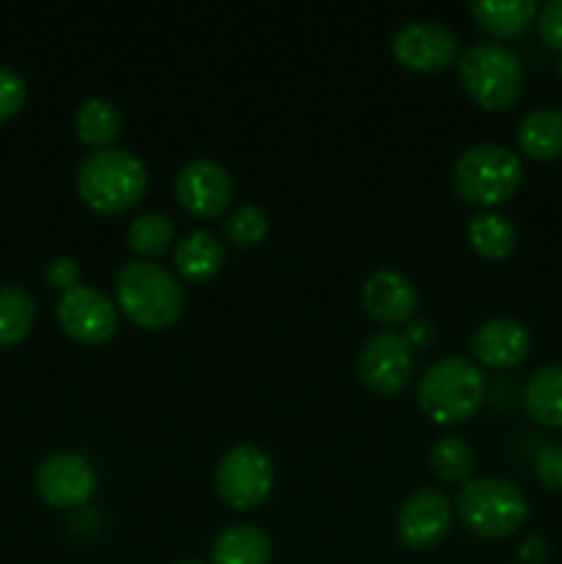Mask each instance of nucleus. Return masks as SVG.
<instances>
[{
	"label": "nucleus",
	"mask_w": 562,
	"mask_h": 564,
	"mask_svg": "<svg viewBox=\"0 0 562 564\" xmlns=\"http://www.w3.org/2000/svg\"><path fill=\"white\" fill-rule=\"evenodd\" d=\"M534 25H538L540 39L551 50H562V0H549V3L540 6Z\"/></svg>",
	"instance_id": "obj_28"
},
{
	"label": "nucleus",
	"mask_w": 562,
	"mask_h": 564,
	"mask_svg": "<svg viewBox=\"0 0 562 564\" xmlns=\"http://www.w3.org/2000/svg\"><path fill=\"white\" fill-rule=\"evenodd\" d=\"M147 185V165L127 149H97L77 169V193L97 213L116 215L136 207Z\"/></svg>",
	"instance_id": "obj_2"
},
{
	"label": "nucleus",
	"mask_w": 562,
	"mask_h": 564,
	"mask_svg": "<svg viewBox=\"0 0 562 564\" xmlns=\"http://www.w3.org/2000/svg\"><path fill=\"white\" fill-rule=\"evenodd\" d=\"M36 317V301L22 286H0V347L17 345L31 330Z\"/></svg>",
	"instance_id": "obj_23"
},
{
	"label": "nucleus",
	"mask_w": 562,
	"mask_h": 564,
	"mask_svg": "<svg viewBox=\"0 0 562 564\" xmlns=\"http://www.w3.org/2000/svg\"><path fill=\"white\" fill-rule=\"evenodd\" d=\"M430 468L439 479L452 485H466L474 471V452L457 435H444L430 449Z\"/></svg>",
	"instance_id": "obj_24"
},
{
	"label": "nucleus",
	"mask_w": 562,
	"mask_h": 564,
	"mask_svg": "<svg viewBox=\"0 0 562 564\" xmlns=\"http://www.w3.org/2000/svg\"><path fill=\"white\" fill-rule=\"evenodd\" d=\"M268 213H264L262 207H257V204H242V207H237L235 213L226 218L224 229L229 242H235V246L240 248H251L268 235Z\"/></svg>",
	"instance_id": "obj_26"
},
{
	"label": "nucleus",
	"mask_w": 562,
	"mask_h": 564,
	"mask_svg": "<svg viewBox=\"0 0 562 564\" xmlns=\"http://www.w3.org/2000/svg\"><path fill=\"white\" fill-rule=\"evenodd\" d=\"M463 88L485 110H507L523 91V64L507 44L474 42L457 55Z\"/></svg>",
	"instance_id": "obj_4"
},
{
	"label": "nucleus",
	"mask_w": 562,
	"mask_h": 564,
	"mask_svg": "<svg viewBox=\"0 0 562 564\" xmlns=\"http://www.w3.org/2000/svg\"><path fill=\"white\" fill-rule=\"evenodd\" d=\"M44 275H47V281L55 290L66 292L72 290V286L80 284V264L72 257H55L50 259L47 268H44Z\"/></svg>",
	"instance_id": "obj_30"
},
{
	"label": "nucleus",
	"mask_w": 562,
	"mask_h": 564,
	"mask_svg": "<svg viewBox=\"0 0 562 564\" xmlns=\"http://www.w3.org/2000/svg\"><path fill=\"white\" fill-rule=\"evenodd\" d=\"M174 193L176 202L187 213L198 215V218H215L231 204L235 185H231L229 171L215 160H191L176 174Z\"/></svg>",
	"instance_id": "obj_13"
},
{
	"label": "nucleus",
	"mask_w": 562,
	"mask_h": 564,
	"mask_svg": "<svg viewBox=\"0 0 562 564\" xmlns=\"http://www.w3.org/2000/svg\"><path fill=\"white\" fill-rule=\"evenodd\" d=\"M560 75H562V58H560Z\"/></svg>",
	"instance_id": "obj_33"
},
{
	"label": "nucleus",
	"mask_w": 562,
	"mask_h": 564,
	"mask_svg": "<svg viewBox=\"0 0 562 564\" xmlns=\"http://www.w3.org/2000/svg\"><path fill=\"white\" fill-rule=\"evenodd\" d=\"M485 383L483 369L463 356H446L430 364L419 380V405L433 422L457 424L472 419L483 408Z\"/></svg>",
	"instance_id": "obj_3"
},
{
	"label": "nucleus",
	"mask_w": 562,
	"mask_h": 564,
	"mask_svg": "<svg viewBox=\"0 0 562 564\" xmlns=\"http://www.w3.org/2000/svg\"><path fill=\"white\" fill-rule=\"evenodd\" d=\"M452 501L441 490H417L397 512V534L411 551H430L446 538L452 527Z\"/></svg>",
	"instance_id": "obj_11"
},
{
	"label": "nucleus",
	"mask_w": 562,
	"mask_h": 564,
	"mask_svg": "<svg viewBox=\"0 0 562 564\" xmlns=\"http://www.w3.org/2000/svg\"><path fill=\"white\" fill-rule=\"evenodd\" d=\"M397 61L413 72H441L457 58V36L441 22H408L391 39Z\"/></svg>",
	"instance_id": "obj_12"
},
{
	"label": "nucleus",
	"mask_w": 562,
	"mask_h": 564,
	"mask_svg": "<svg viewBox=\"0 0 562 564\" xmlns=\"http://www.w3.org/2000/svg\"><path fill=\"white\" fill-rule=\"evenodd\" d=\"M361 303L375 319L389 325H400L413 319L419 306V295L411 279L397 270H375L361 286Z\"/></svg>",
	"instance_id": "obj_15"
},
{
	"label": "nucleus",
	"mask_w": 562,
	"mask_h": 564,
	"mask_svg": "<svg viewBox=\"0 0 562 564\" xmlns=\"http://www.w3.org/2000/svg\"><path fill=\"white\" fill-rule=\"evenodd\" d=\"M534 471H538V479L545 488L562 490V446H543L538 452V460H534Z\"/></svg>",
	"instance_id": "obj_29"
},
{
	"label": "nucleus",
	"mask_w": 562,
	"mask_h": 564,
	"mask_svg": "<svg viewBox=\"0 0 562 564\" xmlns=\"http://www.w3.org/2000/svg\"><path fill=\"white\" fill-rule=\"evenodd\" d=\"M516 226L496 213H479L468 220V242L485 259H505L516 248Z\"/></svg>",
	"instance_id": "obj_22"
},
{
	"label": "nucleus",
	"mask_w": 562,
	"mask_h": 564,
	"mask_svg": "<svg viewBox=\"0 0 562 564\" xmlns=\"http://www.w3.org/2000/svg\"><path fill=\"white\" fill-rule=\"evenodd\" d=\"M417 369L413 345L397 330L369 336L358 352V375L380 397H395L408 389Z\"/></svg>",
	"instance_id": "obj_8"
},
{
	"label": "nucleus",
	"mask_w": 562,
	"mask_h": 564,
	"mask_svg": "<svg viewBox=\"0 0 562 564\" xmlns=\"http://www.w3.org/2000/svg\"><path fill=\"white\" fill-rule=\"evenodd\" d=\"M430 336H433V328H430L428 323H413L411 325V334H408V341H411L413 350H417V347L428 345Z\"/></svg>",
	"instance_id": "obj_31"
},
{
	"label": "nucleus",
	"mask_w": 562,
	"mask_h": 564,
	"mask_svg": "<svg viewBox=\"0 0 562 564\" xmlns=\"http://www.w3.org/2000/svg\"><path fill=\"white\" fill-rule=\"evenodd\" d=\"M75 132L88 147L108 149L121 132V113L110 99L91 97L77 108Z\"/></svg>",
	"instance_id": "obj_21"
},
{
	"label": "nucleus",
	"mask_w": 562,
	"mask_h": 564,
	"mask_svg": "<svg viewBox=\"0 0 562 564\" xmlns=\"http://www.w3.org/2000/svg\"><path fill=\"white\" fill-rule=\"evenodd\" d=\"M523 165L518 154L501 143H474L457 158L452 182L468 204H499L521 187Z\"/></svg>",
	"instance_id": "obj_6"
},
{
	"label": "nucleus",
	"mask_w": 562,
	"mask_h": 564,
	"mask_svg": "<svg viewBox=\"0 0 562 564\" xmlns=\"http://www.w3.org/2000/svg\"><path fill=\"white\" fill-rule=\"evenodd\" d=\"M472 14L483 31L499 39L521 36L538 17L534 0H472Z\"/></svg>",
	"instance_id": "obj_18"
},
{
	"label": "nucleus",
	"mask_w": 562,
	"mask_h": 564,
	"mask_svg": "<svg viewBox=\"0 0 562 564\" xmlns=\"http://www.w3.org/2000/svg\"><path fill=\"white\" fill-rule=\"evenodd\" d=\"M518 143L534 160H554L562 154V110H529L518 124Z\"/></svg>",
	"instance_id": "obj_20"
},
{
	"label": "nucleus",
	"mask_w": 562,
	"mask_h": 564,
	"mask_svg": "<svg viewBox=\"0 0 562 564\" xmlns=\"http://www.w3.org/2000/svg\"><path fill=\"white\" fill-rule=\"evenodd\" d=\"M457 516L485 540H499L518 532L529 516V501L518 485L501 477L468 479L457 490Z\"/></svg>",
	"instance_id": "obj_5"
},
{
	"label": "nucleus",
	"mask_w": 562,
	"mask_h": 564,
	"mask_svg": "<svg viewBox=\"0 0 562 564\" xmlns=\"http://www.w3.org/2000/svg\"><path fill=\"white\" fill-rule=\"evenodd\" d=\"M174 564H204V562H196V560H185V562H174Z\"/></svg>",
	"instance_id": "obj_32"
},
{
	"label": "nucleus",
	"mask_w": 562,
	"mask_h": 564,
	"mask_svg": "<svg viewBox=\"0 0 562 564\" xmlns=\"http://www.w3.org/2000/svg\"><path fill=\"white\" fill-rule=\"evenodd\" d=\"M127 242L136 253L158 257V253L169 251L174 242V224L165 213H143L127 229Z\"/></svg>",
	"instance_id": "obj_25"
},
{
	"label": "nucleus",
	"mask_w": 562,
	"mask_h": 564,
	"mask_svg": "<svg viewBox=\"0 0 562 564\" xmlns=\"http://www.w3.org/2000/svg\"><path fill=\"white\" fill-rule=\"evenodd\" d=\"M468 345H472L477 361L485 364V367L510 369L527 358L532 339H529V330L518 319L494 317L479 325V328H474Z\"/></svg>",
	"instance_id": "obj_14"
},
{
	"label": "nucleus",
	"mask_w": 562,
	"mask_h": 564,
	"mask_svg": "<svg viewBox=\"0 0 562 564\" xmlns=\"http://www.w3.org/2000/svg\"><path fill=\"white\" fill-rule=\"evenodd\" d=\"M55 317H58L61 328L83 345H102L119 328V312L114 303L102 292L86 284L61 292Z\"/></svg>",
	"instance_id": "obj_9"
},
{
	"label": "nucleus",
	"mask_w": 562,
	"mask_h": 564,
	"mask_svg": "<svg viewBox=\"0 0 562 564\" xmlns=\"http://www.w3.org/2000/svg\"><path fill=\"white\" fill-rule=\"evenodd\" d=\"M116 301L127 319L141 328L160 330L174 325L185 312V286L169 268L132 259L116 273Z\"/></svg>",
	"instance_id": "obj_1"
},
{
	"label": "nucleus",
	"mask_w": 562,
	"mask_h": 564,
	"mask_svg": "<svg viewBox=\"0 0 562 564\" xmlns=\"http://www.w3.org/2000/svg\"><path fill=\"white\" fill-rule=\"evenodd\" d=\"M273 463L259 446L237 444L220 457L215 468L218 496L235 510H253L273 490Z\"/></svg>",
	"instance_id": "obj_7"
},
{
	"label": "nucleus",
	"mask_w": 562,
	"mask_h": 564,
	"mask_svg": "<svg viewBox=\"0 0 562 564\" xmlns=\"http://www.w3.org/2000/svg\"><path fill=\"white\" fill-rule=\"evenodd\" d=\"M94 488H97V474L91 463L75 452H58L39 463L36 490L50 507L75 510L91 499Z\"/></svg>",
	"instance_id": "obj_10"
},
{
	"label": "nucleus",
	"mask_w": 562,
	"mask_h": 564,
	"mask_svg": "<svg viewBox=\"0 0 562 564\" xmlns=\"http://www.w3.org/2000/svg\"><path fill=\"white\" fill-rule=\"evenodd\" d=\"M25 102V80L20 72L0 64V121L11 119Z\"/></svg>",
	"instance_id": "obj_27"
},
{
	"label": "nucleus",
	"mask_w": 562,
	"mask_h": 564,
	"mask_svg": "<svg viewBox=\"0 0 562 564\" xmlns=\"http://www.w3.org/2000/svg\"><path fill=\"white\" fill-rule=\"evenodd\" d=\"M224 242L213 231H191L182 237L174 248V268L176 273L185 275L187 281H209L220 268H224Z\"/></svg>",
	"instance_id": "obj_16"
},
{
	"label": "nucleus",
	"mask_w": 562,
	"mask_h": 564,
	"mask_svg": "<svg viewBox=\"0 0 562 564\" xmlns=\"http://www.w3.org/2000/svg\"><path fill=\"white\" fill-rule=\"evenodd\" d=\"M523 408L543 427H562V364H545L527 380Z\"/></svg>",
	"instance_id": "obj_17"
},
{
	"label": "nucleus",
	"mask_w": 562,
	"mask_h": 564,
	"mask_svg": "<svg viewBox=\"0 0 562 564\" xmlns=\"http://www.w3.org/2000/svg\"><path fill=\"white\" fill-rule=\"evenodd\" d=\"M209 556L213 564H268L270 540L259 527L235 523L215 538Z\"/></svg>",
	"instance_id": "obj_19"
}]
</instances>
